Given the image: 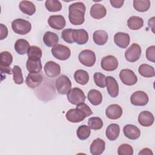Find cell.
<instances>
[{
	"label": "cell",
	"mask_w": 155,
	"mask_h": 155,
	"mask_svg": "<svg viewBox=\"0 0 155 155\" xmlns=\"http://www.w3.org/2000/svg\"><path fill=\"white\" fill-rule=\"evenodd\" d=\"M0 32H1V36H0V39L3 40L4 39L6 38L8 35V29L7 27L4 25L3 24H0Z\"/></svg>",
	"instance_id": "ee69618b"
},
{
	"label": "cell",
	"mask_w": 155,
	"mask_h": 155,
	"mask_svg": "<svg viewBox=\"0 0 155 155\" xmlns=\"http://www.w3.org/2000/svg\"><path fill=\"white\" fill-rule=\"evenodd\" d=\"M42 54L41 49L36 45L30 46L27 51V56L31 59H41Z\"/></svg>",
	"instance_id": "f35d334b"
},
{
	"label": "cell",
	"mask_w": 155,
	"mask_h": 155,
	"mask_svg": "<svg viewBox=\"0 0 155 155\" xmlns=\"http://www.w3.org/2000/svg\"><path fill=\"white\" fill-rule=\"evenodd\" d=\"M48 24L52 28L60 30L65 27L66 22L62 15H51L48 19Z\"/></svg>",
	"instance_id": "5bb4252c"
},
{
	"label": "cell",
	"mask_w": 155,
	"mask_h": 155,
	"mask_svg": "<svg viewBox=\"0 0 155 155\" xmlns=\"http://www.w3.org/2000/svg\"><path fill=\"white\" fill-rule=\"evenodd\" d=\"M13 61V56L12 54L7 51H2L0 54V68H8L12 64Z\"/></svg>",
	"instance_id": "d6a6232c"
},
{
	"label": "cell",
	"mask_w": 155,
	"mask_h": 155,
	"mask_svg": "<svg viewBox=\"0 0 155 155\" xmlns=\"http://www.w3.org/2000/svg\"><path fill=\"white\" fill-rule=\"evenodd\" d=\"M101 65L102 68L105 71H114L118 67V61L114 56L108 55L102 59Z\"/></svg>",
	"instance_id": "8fae6325"
},
{
	"label": "cell",
	"mask_w": 155,
	"mask_h": 155,
	"mask_svg": "<svg viewBox=\"0 0 155 155\" xmlns=\"http://www.w3.org/2000/svg\"><path fill=\"white\" fill-rule=\"evenodd\" d=\"M91 134L90 128L85 125H82L77 130L76 134L78 137L81 140H85L89 137Z\"/></svg>",
	"instance_id": "e575fe53"
},
{
	"label": "cell",
	"mask_w": 155,
	"mask_h": 155,
	"mask_svg": "<svg viewBox=\"0 0 155 155\" xmlns=\"http://www.w3.org/2000/svg\"><path fill=\"white\" fill-rule=\"evenodd\" d=\"M55 85L58 92L61 94H67L71 88V82L65 75L58 77L56 80Z\"/></svg>",
	"instance_id": "5b68a950"
},
{
	"label": "cell",
	"mask_w": 155,
	"mask_h": 155,
	"mask_svg": "<svg viewBox=\"0 0 155 155\" xmlns=\"http://www.w3.org/2000/svg\"><path fill=\"white\" fill-rule=\"evenodd\" d=\"M30 44L28 42L24 39H18L15 44V51L21 55H23L27 53L29 48Z\"/></svg>",
	"instance_id": "f546056e"
},
{
	"label": "cell",
	"mask_w": 155,
	"mask_h": 155,
	"mask_svg": "<svg viewBox=\"0 0 155 155\" xmlns=\"http://www.w3.org/2000/svg\"><path fill=\"white\" fill-rule=\"evenodd\" d=\"M146 58L152 62H155V46L152 45L147 48L146 50Z\"/></svg>",
	"instance_id": "7bdbcfd3"
},
{
	"label": "cell",
	"mask_w": 155,
	"mask_h": 155,
	"mask_svg": "<svg viewBox=\"0 0 155 155\" xmlns=\"http://www.w3.org/2000/svg\"><path fill=\"white\" fill-rule=\"evenodd\" d=\"M105 114L108 119H117L122 115V108L118 104L110 105L106 109Z\"/></svg>",
	"instance_id": "e0dca14e"
},
{
	"label": "cell",
	"mask_w": 155,
	"mask_h": 155,
	"mask_svg": "<svg viewBox=\"0 0 155 155\" xmlns=\"http://www.w3.org/2000/svg\"><path fill=\"white\" fill-rule=\"evenodd\" d=\"M85 6L82 2H76L70 5L68 18L70 23L74 25H81L85 21Z\"/></svg>",
	"instance_id": "7a4b0ae2"
},
{
	"label": "cell",
	"mask_w": 155,
	"mask_h": 155,
	"mask_svg": "<svg viewBox=\"0 0 155 155\" xmlns=\"http://www.w3.org/2000/svg\"><path fill=\"white\" fill-rule=\"evenodd\" d=\"M93 39L96 44L98 45H103L108 41V34L103 30H96L93 33Z\"/></svg>",
	"instance_id": "83f0119b"
},
{
	"label": "cell",
	"mask_w": 155,
	"mask_h": 155,
	"mask_svg": "<svg viewBox=\"0 0 155 155\" xmlns=\"http://www.w3.org/2000/svg\"><path fill=\"white\" fill-rule=\"evenodd\" d=\"M117 153L119 155H132L133 154V148L129 144L123 143L118 147Z\"/></svg>",
	"instance_id": "60d3db41"
},
{
	"label": "cell",
	"mask_w": 155,
	"mask_h": 155,
	"mask_svg": "<svg viewBox=\"0 0 155 155\" xmlns=\"http://www.w3.org/2000/svg\"><path fill=\"white\" fill-rule=\"evenodd\" d=\"M88 127L94 130H97L103 127V121L99 117H91L89 118L88 122Z\"/></svg>",
	"instance_id": "74e56055"
},
{
	"label": "cell",
	"mask_w": 155,
	"mask_h": 155,
	"mask_svg": "<svg viewBox=\"0 0 155 155\" xmlns=\"http://www.w3.org/2000/svg\"><path fill=\"white\" fill-rule=\"evenodd\" d=\"M93 114L91 108L84 102L77 105L76 108L70 109L65 114L66 119L70 122L78 123Z\"/></svg>",
	"instance_id": "6da1fadb"
},
{
	"label": "cell",
	"mask_w": 155,
	"mask_h": 155,
	"mask_svg": "<svg viewBox=\"0 0 155 155\" xmlns=\"http://www.w3.org/2000/svg\"><path fill=\"white\" fill-rule=\"evenodd\" d=\"M154 118L153 114L148 111L140 112L138 116V122L143 127H150L154 123Z\"/></svg>",
	"instance_id": "44dd1931"
},
{
	"label": "cell",
	"mask_w": 155,
	"mask_h": 155,
	"mask_svg": "<svg viewBox=\"0 0 155 155\" xmlns=\"http://www.w3.org/2000/svg\"><path fill=\"white\" fill-rule=\"evenodd\" d=\"M51 53L53 56L61 61H65L68 59L71 54L70 48L62 44H57L52 47Z\"/></svg>",
	"instance_id": "8992f818"
},
{
	"label": "cell",
	"mask_w": 155,
	"mask_h": 155,
	"mask_svg": "<svg viewBox=\"0 0 155 155\" xmlns=\"http://www.w3.org/2000/svg\"><path fill=\"white\" fill-rule=\"evenodd\" d=\"M19 8L20 10L28 16L33 15L36 12V7L35 4L28 1H22L19 2Z\"/></svg>",
	"instance_id": "484cf974"
},
{
	"label": "cell",
	"mask_w": 155,
	"mask_h": 155,
	"mask_svg": "<svg viewBox=\"0 0 155 155\" xmlns=\"http://www.w3.org/2000/svg\"><path fill=\"white\" fill-rule=\"evenodd\" d=\"M45 5L48 11L50 12H59L62 9V4L57 0H47Z\"/></svg>",
	"instance_id": "d590c367"
},
{
	"label": "cell",
	"mask_w": 155,
	"mask_h": 155,
	"mask_svg": "<svg viewBox=\"0 0 155 155\" xmlns=\"http://www.w3.org/2000/svg\"><path fill=\"white\" fill-rule=\"evenodd\" d=\"M154 17H152L148 20V25L150 27L151 25H153V27L154 28Z\"/></svg>",
	"instance_id": "7dc6e473"
},
{
	"label": "cell",
	"mask_w": 155,
	"mask_h": 155,
	"mask_svg": "<svg viewBox=\"0 0 155 155\" xmlns=\"http://www.w3.org/2000/svg\"><path fill=\"white\" fill-rule=\"evenodd\" d=\"M114 42L119 47L125 48L128 47L130 42V35L126 33L117 32L114 36Z\"/></svg>",
	"instance_id": "2e32d148"
},
{
	"label": "cell",
	"mask_w": 155,
	"mask_h": 155,
	"mask_svg": "<svg viewBox=\"0 0 155 155\" xmlns=\"http://www.w3.org/2000/svg\"><path fill=\"white\" fill-rule=\"evenodd\" d=\"M73 29L72 28L64 29L62 31L61 37L64 41L69 44H73L74 42L73 38Z\"/></svg>",
	"instance_id": "b9f144b4"
},
{
	"label": "cell",
	"mask_w": 155,
	"mask_h": 155,
	"mask_svg": "<svg viewBox=\"0 0 155 155\" xmlns=\"http://www.w3.org/2000/svg\"><path fill=\"white\" fill-rule=\"evenodd\" d=\"M119 78L122 82L126 85H133L136 84L137 78L134 71L130 69H122L119 73Z\"/></svg>",
	"instance_id": "9c48e42d"
},
{
	"label": "cell",
	"mask_w": 155,
	"mask_h": 155,
	"mask_svg": "<svg viewBox=\"0 0 155 155\" xmlns=\"http://www.w3.org/2000/svg\"><path fill=\"white\" fill-rule=\"evenodd\" d=\"M140 154H143V155H145V154H147V155H150V154H151V155H153V153L152 151H151L150 148H145L142 149V150L139 153V155H140Z\"/></svg>",
	"instance_id": "bcb514c9"
},
{
	"label": "cell",
	"mask_w": 155,
	"mask_h": 155,
	"mask_svg": "<svg viewBox=\"0 0 155 155\" xmlns=\"http://www.w3.org/2000/svg\"><path fill=\"white\" fill-rule=\"evenodd\" d=\"M120 134V127L117 124H110L105 131L106 137L111 141H114L117 139Z\"/></svg>",
	"instance_id": "603a6c76"
},
{
	"label": "cell",
	"mask_w": 155,
	"mask_h": 155,
	"mask_svg": "<svg viewBox=\"0 0 155 155\" xmlns=\"http://www.w3.org/2000/svg\"><path fill=\"white\" fill-rule=\"evenodd\" d=\"M105 85L109 95L112 97H116L119 94V85L116 80L112 76H108L105 78Z\"/></svg>",
	"instance_id": "4fadbf2b"
},
{
	"label": "cell",
	"mask_w": 155,
	"mask_h": 155,
	"mask_svg": "<svg viewBox=\"0 0 155 155\" xmlns=\"http://www.w3.org/2000/svg\"><path fill=\"white\" fill-rule=\"evenodd\" d=\"M110 2L111 5L112 7H113L114 8H120L124 3V1H121V0H110Z\"/></svg>",
	"instance_id": "f6af8a7d"
},
{
	"label": "cell",
	"mask_w": 155,
	"mask_h": 155,
	"mask_svg": "<svg viewBox=\"0 0 155 155\" xmlns=\"http://www.w3.org/2000/svg\"><path fill=\"white\" fill-rule=\"evenodd\" d=\"M12 28L15 33L24 35L30 31L31 29V25L29 21L18 18L12 21Z\"/></svg>",
	"instance_id": "3957f363"
},
{
	"label": "cell",
	"mask_w": 155,
	"mask_h": 155,
	"mask_svg": "<svg viewBox=\"0 0 155 155\" xmlns=\"http://www.w3.org/2000/svg\"><path fill=\"white\" fill-rule=\"evenodd\" d=\"M43 77L40 73H30L25 80L27 85L30 88H35L39 87L42 83Z\"/></svg>",
	"instance_id": "9a60e30c"
},
{
	"label": "cell",
	"mask_w": 155,
	"mask_h": 155,
	"mask_svg": "<svg viewBox=\"0 0 155 155\" xmlns=\"http://www.w3.org/2000/svg\"><path fill=\"white\" fill-rule=\"evenodd\" d=\"M26 68L29 73H39L42 68L41 59L28 58L26 62Z\"/></svg>",
	"instance_id": "cb8c5ba5"
},
{
	"label": "cell",
	"mask_w": 155,
	"mask_h": 155,
	"mask_svg": "<svg viewBox=\"0 0 155 155\" xmlns=\"http://www.w3.org/2000/svg\"><path fill=\"white\" fill-rule=\"evenodd\" d=\"M12 72L13 74V79L15 83L18 85L22 84L24 82V79L20 67L18 65H15L12 68Z\"/></svg>",
	"instance_id": "8d00e7d4"
},
{
	"label": "cell",
	"mask_w": 155,
	"mask_h": 155,
	"mask_svg": "<svg viewBox=\"0 0 155 155\" xmlns=\"http://www.w3.org/2000/svg\"><path fill=\"white\" fill-rule=\"evenodd\" d=\"M127 25L132 30H137L142 28L143 25V20L137 16H133L129 18L127 21Z\"/></svg>",
	"instance_id": "f1b7e54d"
},
{
	"label": "cell",
	"mask_w": 155,
	"mask_h": 155,
	"mask_svg": "<svg viewBox=\"0 0 155 155\" xmlns=\"http://www.w3.org/2000/svg\"><path fill=\"white\" fill-rule=\"evenodd\" d=\"M139 74L145 78H152L155 76L154 68L147 64H141L138 69Z\"/></svg>",
	"instance_id": "1f68e13d"
},
{
	"label": "cell",
	"mask_w": 155,
	"mask_h": 155,
	"mask_svg": "<svg viewBox=\"0 0 155 155\" xmlns=\"http://www.w3.org/2000/svg\"><path fill=\"white\" fill-rule=\"evenodd\" d=\"M141 53L140 46L136 43H133L125 52V58L128 62H134L139 59Z\"/></svg>",
	"instance_id": "52a82bcc"
},
{
	"label": "cell",
	"mask_w": 155,
	"mask_h": 155,
	"mask_svg": "<svg viewBox=\"0 0 155 155\" xmlns=\"http://www.w3.org/2000/svg\"><path fill=\"white\" fill-rule=\"evenodd\" d=\"M73 38L74 42L79 45H84L88 40V34L84 29H73Z\"/></svg>",
	"instance_id": "7402d4cb"
},
{
	"label": "cell",
	"mask_w": 155,
	"mask_h": 155,
	"mask_svg": "<svg viewBox=\"0 0 155 155\" xmlns=\"http://www.w3.org/2000/svg\"><path fill=\"white\" fill-rule=\"evenodd\" d=\"M67 94L68 101L73 105H77L84 102L85 100V95L84 91L78 87L71 89Z\"/></svg>",
	"instance_id": "277c9868"
},
{
	"label": "cell",
	"mask_w": 155,
	"mask_h": 155,
	"mask_svg": "<svg viewBox=\"0 0 155 155\" xmlns=\"http://www.w3.org/2000/svg\"><path fill=\"white\" fill-rule=\"evenodd\" d=\"M149 98L147 94L143 91H136L130 97L131 103L136 106H144L148 102Z\"/></svg>",
	"instance_id": "30bf717a"
},
{
	"label": "cell",
	"mask_w": 155,
	"mask_h": 155,
	"mask_svg": "<svg viewBox=\"0 0 155 155\" xmlns=\"http://www.w3.org/2000/svg\"><path fill=\"white\" fill-rule=\"evenodd\" d=\"M105 149V142L104 140L100 138L94 139L91 143L90 151L93 155H100L102 154Z\"/></svg>",
	"instance_id": "d6986e66"
},
{
	"label": "cell",
	"mask_w": 155,
	"mask_h": 155,
	"mask_svg": "<svg viewBox=\"0 0 155 155\" xmlns=\"http://www.w3.org/2000/svg\"><path fill=\"white\" fill-rule=\"evenodd\" d=\"M150 1L149 0H134L133 7L139 12H147L150 7Z\"/></svg>",
	"instance_id": "836d02e7"
},
{
	"label": "cell",
	"mask_w": 155,
	"mask_h": 155,
	"mask_svg": "<svg viewBox=\"0 0 155 155\" xmlns=\"http://www.w3.org/2000/svg\"><path fill=\"white\" fill-rule=\"evenodd\" d=\"M105 78L106 76L100 72H96L93 75V79L95 84L100 88L105 87Z\"/></svg>",
	"instance_id": "ab89813d"
},
{
	"label": "cell",
	"mask_w": 155,
	"mask_h": 155,
	"mask_svg": "<svg viewBox=\"0 0 155 155\" xmlns=\"http://www.w3.org/2000/svg\"><path fill=\"white\" fill-rule=\"evenodd\" d=\"M87 98L89 102L93 105H99L102 101L101 93L96 89H92L89 91L87 94Z\"/></svg>",
	"instance_id": "4316f807"
},
{
	"label": "cell",
	"mask_w": 155,
	"mask_h": 155,
	"mask_svg": "<svg viewBox=\"0 0 155 155\" xmlns=\"http://www.w3.org/2000/svg\"><path fill=\"white\" fill-rule=\"evenodd\" d=\"M123 131L125 136L131 140L137 139L140 136V131L139 128L131 124H128L124 126Z\"/></svg>",
	"instance_id": "ac0fdd59"
},
{
	"label": "cell",
	"mask_w": 155,
	"mask_h": 155,
	"mask_svg": "<svg viewBox=\"0 0 155 155\" xmlns=\"http://www.w3.org/2000/svg\"><path fill=\"white\" fill-rule=\"evenodd\" d=\"M74 78L77 83L84 85L89 81V74L85 70H78L74 73Z\"/></svg>",
	"instance_id": "4dcf8cb0"
},
{
	"label": "cell",
	"mask_w": 155,
	"mask_h": 155,
	"mask_svg": "<svg viewBox=\"0 0 155 155\" xmlns=\"http://www.w3.org/2000/svg\"><path fill=\"white\" fill-rule=\"evenodd\" d=\"M44 69L46 76L49 78H56L61 73L60 65L51 61L46 62Z\"/></svg>",
	"instance_id": "7c38bea8"
},
{
	"label": "cell",
	"mask_w": 155,
	"mask_h": 155,
	"mask_svg": "<svg viewBox=\"0 0 155 155\" xmlns=\"http://www.w3.org/2000/svg\"><path fill=\"white\" fill-rule=\"evenodd\" d=\"M79 62L86 67H92L96 62V54L90 50H84L78 56Z\"/></svg>",
	"instance_id": "ba28073f"
},
{
	"label": "cell",
	"mask_w": 155,
	"mask_h": 155,
	"mask_svg": "<svg viewBox=\"0 0 155 155\" xmlns=\"http://www.w3.org/2000/svg\"><path fill=\"white\" fill-rule=\"evenodd\" d=\"M43 41L45 45L48 47H53L59 42V37L55 33L48 31L43 36Z\"/></svg>",
	"instance_id": "d4e9b609"
},
{
	"label": "cell",
	"mask_w": 155,
	"mask_h": 155,
	"mask_svg": "<svg viewBox=\"0 0 155 155\" xmlns=\"http://www.w3.org/2000/svg\"><path fill=\"white\" fill-rule=\"evenodd\" d=\"M91 16L96 19H100L107 15V9L101 4H94L90 8Z\"/></svg>",
	"instance_id": "ffe728a7"
}]
</instances>
